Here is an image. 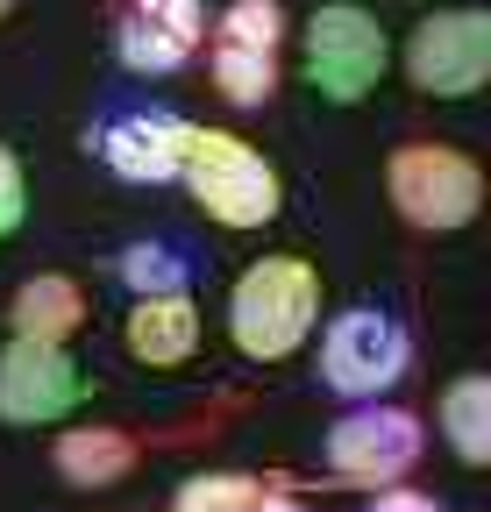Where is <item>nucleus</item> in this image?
<instances>
[{"mask_svg":"<svg viewBox=\"0 0 491 512\" xmlns=\"http://www.w3.org/2000/svg\"><path fill=\"white\" fill-rule=\"evenodd\" d=\"M257 498H264L257 477H242V470H200V477L178 484L171 512H257Z\"/></svg>","mask_w":491,"mask_h":512,"instance_id":"obj_16","label":"nucleus"},{"mask_svg":"<svg viewBox=\"0 0 491 512\" xmlns=\"http://www.w3.org/2000/svg\"><path fill=\"white\" fill-rule=\"evenodd\" d=\"M186 143H193V121L171 114V107H136V114H114L93 150L100 164L121 178V185H171L178 164H186Z\"/></svg>","mask_w":491,"mask_h":512,"instance_id":"obj_9","label":"nucleus"},{"mask_svg":"<svg viewBox=\"0 0 491 512\" xmlns=\"http://www.w3.org/2000/svg\"><path fill=\"white\" fill-rule=\"evenodd\" d=\"M121 342H129V356L150 363V370L186 363V356L200 349V306H193V292H143V299L129 306Z\"/></svg>","mask_w":491,"mask_h":512,"instance_id":"obj_11","label":"nucleus"},{"mask_svg":"<svg viewBox=\"0 0 491 512\" xmlns=\"http://www.w3.org/2000/svg\"><path fill=\"white\" fill-rule=\"evenodd\" d=\"M371 512H442L427 491H406V484H385L378 498H371Z\"/></svg>","mask_w":491,"mask_h":512,"instance_id":"obj_20","label":"nucleus"},{"mask_svg":"<svg viewBox=\"0 0 491 512\" xmlns=\"http://www.w3.org/2000/svg\"><path fill=\"white\" fill-rule=\"evenodd\" d=\"M257 512H306V505H299V498H278V491H264V498H257Z\"/></svg>","mask_w":491,"mask_h":512,"instance_id":"obj_21","label":"nucleus"},{"mask_svg":"<svg viewBox=\"0 0 491 512\" xmlns=\"http://www.w3.org/2000/svg\"><path fill=\"white\" fill-rule=\"evenodd\" d=\"M321 320V271L306 256H264L228 292V335L250 363H285Z\"/></svg>","mask_w":491,"mask_h":512,"instance_id":"obj_1","label":"nucleus"},{"mask_svg":"<svg viewBox=\"0 0 491 512\" xmlns=\"http://www.w3.org/2000/svg\"><path fill=\"white\" fill-rule=\"evenodd\" d=\"M214 36H228V43H257V50H278V36H285V8L278 0H235V8L221 15V29Z\"/></svg>","mask_w":491,"mask_h":512,"instance_id":"obj_18","label":"nucleus"},{"mask_svg":"<svg viewBox=\"0 0 491 512\" xmlns=\"http://www.w3.org/2000/svg\"><path fill=\"white\" fill-rule=\"evenodd\" d=\"M406 363H413V342H406V328L385 306H349L321 335V384L335 399H356V406L392 392L406 377Z\"/></svg>","mask_w":491,"mask_h":512,"instance_id":"obj_5","label":"nucleus"},{"mask_svg":"<svg viewBox=\"0 0 491 512\" xmlns=\"http://www.w3.org/2000/svg\"><path fill=\"white\" fill-rule=\"evenodd\" d=\"M442 441L470 470L491 463V377H456L442 392Z\"/></svg>","mask_w":491,"mask_h":512,"instance_id":"obj_14","label":"nucleus"},{"mask_svg":"<svg viewBox=\"0 0 491 512\" xmlns=\"http://www.w3.org/2000/svg\"><path fill=\"white\" fill-rule=\"evenodd\" d=\"M385 64H392V43L378 29V15L356 8V0H328V8L306 22V79H314L321 100L356 107L385 79Z\"/></svg>","mask_w":491,"mask_h":512,"instance_id":"obj_4","label":"nucleus"},{"mask_svg":"<svg viewBox=\"0 0 491 512\" xmlns=\"http://www.w3.org/2000/svg\"><path fill=\"white\" fill-rule=\"evenodd\" d=\"M8 328L29 335V342H72V335L86 328V292H79V278H65V271L29 278V285L15 292V306H8Z\"/></svg>","mask_w":491,"mask_h":512,"instance_id":"obj_13","label":"nucleus"},{"mask_svg":"<svg viewBox=\"0 0 491 512\" xmlns=\"http://www.w3.org/2000/svg\"><path fill=\"white\" fill-rule=\"evenodd\" d=\"M8 8H15V0H0V22H8Z\"/></svg>","mask_w":491,"mask_h":512,"instance_id":"obj_22","label":"nucleus"},{"mask_svg":"<svg viewBox=\"0 0 491 512\" xmlns=\"http://www.w3.org/2000/svg\"><path fill=\"white\" fill-rule=\"evenodd\" d=\"M121 278H129L136 299H143V292H186L193 271H186V256H178L171 242H136L129 256H121Z\"/></svg>","mask_w":491,"mask_h":512,"instance_id":"obj_17","label":"nucleus"},{"mask_svg":"<svg viewBox=\"0 0 491 512\" xmlns=\"http://www.w3.org/2000/svg\"><path fill=\"white\" fill-rule=\"evenodd\" d=\"M214 86H221L235 107H264V100L278 93V50L214 36Z\"/></svg>","mask_w":491,"mask_h":512,"instance_id":"obj_15","label":"nucleus"},{"mask_svg":"<svg viewBox=\"0 0 491 512\" xmlns=\"http://www.w3.org/2000/svg\"><path fill=\"white\" fill-rule=\"evenodd\" d=\"M22 214H29L22 164H15V150H0V235H15V228H22Z\"/></svg>","mask_w":491,"mask_h":512,"instance_id":"obj_19","label":"nucleus"},{"mask_svg":"<svg viewBox=\"0 0 491 512\" xmlns=\"http://www.w3.org/2000/svg\"><path fill=\"white\" fill-rule=\"evenodd\" d=\"M328 470L342 484H399L420 456H427V427L406 413V406H378V399H363L356 413H342L328 427Z\"/></svg>","mask_w":491,"mask_h":512,"instance_id":"obj_7","label":"nucleus"},{"mask_svg":"<svg viewBox=\"0 0 491 512\" xmlns=\"http://www.w3.org/2000/svg\"><path fill=\"white\" fill-rule=\"evenodd\" d=\"M50 463H57V477L79 484V491H114L121 477L143 463V441L129 427H65L57 448H50Z\"/></svg>","mask_w":491,"mask_h":512,"instance_id":"obj_12","label":"nucleus"},{"mask_svg":"<svg viewBox=\"0 0 491 512\" xmlns=\"http://www.w3.org/2000/svg\"><path fill=\"white\" fill-rule=\"evenodd\" d=\"M385 192H392L399 221H413L427 235H449V228L477 221L484 171H477V157H463L449 143H399L385 157Z\"/></svg>","mask_w":491,"mask_h":512,"instance_id":"obj_3","label":"nucleus"},{"mask_svg":"<svg viewBox=\"0 0 491 512\" xmlns=\"http://www.w3.org/2000/svg\"><path fill=\"white\" fill-rule=\"evenodd\" d=\"M86 392L79 363L65 356V342H29V335H8L0 349V420L8 427H50L65 420Z\"/></svg>","mask_w":491,"mask_h":512,"instance_id":"obj_8","label":"nucleus"},{"mask_svg":"<svg viewBox=\"0 0 491 512\" xmlns=\"http://www.w3.org/2000/svg\"><path fill=\"white\" fill-rule=\"evenodd\" d=\"M200 43H207V8L200 0H129L121 22H114L121 64H129V72H150V79L178 72Z\"/></svg>","mask_w":491,"mask_h":512,"instance_id":"obj_10","label":"nucleus"},{"mask_svg":"<svg viewBox=\"0 0 491 512\" xmlns=\"http://www.w3.org/2000/svg\"><path fill=\"white\" fill-rule=\"evenodd\" d=\"M178 178H186V192L200 200V214L221 221V228H264L278 214V200H285L278 171L250 143L228 136V128H200V121H193V143H186Z\"/></svg>","mask_w":491,"mask_h":512,"instance_id":"obj_2","label":"nucleus"},{"mask_svg":"<svg viewBox=\"0 0 491 512\" xmlns=\"http://www.w3.org/2000/svg\"><path fill=\"white\" fill-rule=\"evenodd\" d=\"M406 79L427 100H470L491 79V15L484 8H435L406 29Z\"/></svg>","mask_w":491,"mask_h":512,"instance_id":"obj_6","label":"nucleus"}]
</instances>
